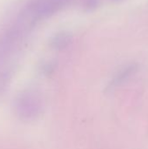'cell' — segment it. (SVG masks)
I'll list each match as a JSON object with an SVG mask.
<instances>
[{
    "instance_id": "2",
    "label": "cell",
    "mask_w": 148,
    "mask_h": 149,
    "mask_svg": "<svg viewBox=\"0 0 148 149\" xmlns=\"http://www.w3.org/2000/svg\"><path fill=\"white\" fill-rule=\"evenodd\" d=\"M137 69H138V65L136 64H131V65H128L126 67L122 68L111 79L110 83L107 86V91H112L113 89L122 85L132 75H133L136 72Z\"/></svg>"
},
{
    "instance_id": "3",
    "label": "cell",
    "mask_w": 148,
    "mask_h": 149,
    "mask_svg": "<svg viewBox=\"0 0 148 149\" xmlns=\"http://www.w3.org/2000/svg\"><path fill=\"white\" fill-rule=\"evenodd\" d=\"M68 43H69V38L65 37V35H59L58 37L56 38L55 40H53V44L56 48L65 47Z\"/></svg>"
},
{
    "instance_id": "1",
    "label": "cell",
    "mask_w": 148,
    "mask_h": 149,
    "mask_svg": "<svg viewBox=\"0 0 148 149\" xmlns=\"http://www.w3.org/2000/svg\"><path fill=\"white\" fill-rule=\"evenodd\" d=\"M44 108V100L37 90H24L14 100V111L23 120H37Z\"/></svg>"
}]
</instances>
